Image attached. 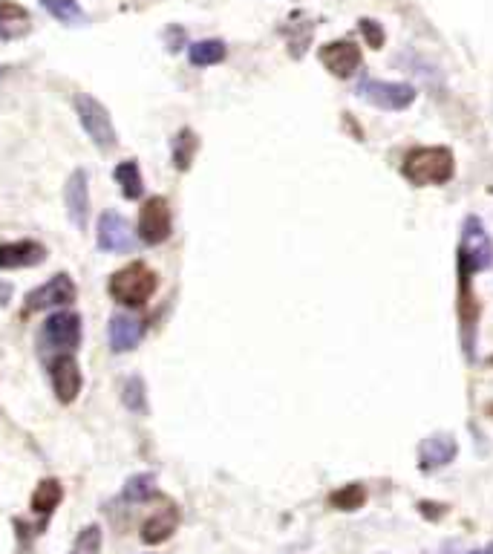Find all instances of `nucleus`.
<instances>
[{"instance_id": "19", "label": "nucleus", "mask_w": 493, "mask_h": 554, "mask_svg": "<svg viewBox=\"0 0 493 554\" xmlns=\"http://www.w3.org/2000/svg\"><path fill=\"white\" fill-rule=\"evenodd\" d=\"M113 179L122 185V194L127 200H139L145 194V182H142V171L133 159H127L122 165H116L113 171Z\"/></svg>"}, {"instance_id": "8", "label": "nucleus", "mask_w": 493, "mask_h": 554, "mask_svg": "<svg viewBox=\"0 0 493 554\" xmlns=\"http://www.w3.org/2000/svg\"><path fill=\"white\" fill-rule=\"evenodd\" d=\"M173 217L171 208H168V200L162 197H150L142 211H139V240L148 243V246H159L171 237Z\"/></svg>"}, {"instance_id": "27", "label": "nucleus", "mask_w": 493, "mask_h": 554, "mask_svg": "<svg viewBox=\"0 0 493 554\" xmlns=\"http://www.w3.org/2000/svg\"><path fill=\"white\" fill-rule=\"evenodd\" d=\"M358 29H361V35H364V41H367V47H372V50H381L384 47V29H381V24L378 21H372V18H361L358 21Z\"/></svg>"}, {"instance_id": "21", "label": "nucleus", "mask_w": 493, "mask_h": 554, "mask_svg": "<svg viewBox=\"0 0 493 554\" xmlns=\"http://www.w3.org/2000/svg\"><path fill=\"white\" fill-rule=\"evenodd\" d=\"M364 503H367V488H364L361 482H349V485L338 488V491L329 497V505L338 508V511H358Z\"/></svg>"}, {"instance_id": "7", "label": "nucleus", "mask_w": 493, "mask_h": 554, "mask_svg": "<svg viewBox=\"0 0 493 554\" xmlns=\"http://www.w3.org/2000/svg\"><path fill=\"white\" fill-rule=\"evenodd\" d=\"M96 240H99L101 252L110 254H127L139 246L136 231H133L130 223L124 220L122 214H116V211H104V214H101Z\"/></svg>"}, {"instance_id": "28", "label": "nucleus", "mask_w": 493, "mask_h": 554, "mask_svg": "<svg viewBox=\"0 0 493 554\" xmlns=\"http://www.w3.org/2000/svg\"><path fill=\"white\" fill-rule=\"evenodd\" d=\"M12 292H15V289H12V283L0 280V309H3V306H9V301H12Z\"/></svg>"}, {"instance_id": "6", "label": "nucleus", "mask_w": 493, "mask_h": 554, "mask_svg": "<svg viewBox=\"0 0 493 554\" xmlns=\"http://www.w3.org/2000/svg\"><path fill=\"white\" fill-rule=\"evenodd\" d=\"M38 341L52 355L73 353L81 344V318L75 312H55L38 332Z\"/></svg>"}, {"instance_id": "13", "label": "nucleus", "mask_w": 493, "mask_h": 554, "mask_svg": "<svg viewBox=\"0 0 493 554\" xmlns=\"http://www.w3.org/2000/svg\"><path fill=\"white\" fill-rule=\"evenodd\" d=\"M459 454V442L453 433H433L419 445V468L421 471H439L450 465Z\"/></svg>"}, {"instance_id": "16", "label": "nucleus", "mask_w": 493, "mask_h": 554, "mask_svg": "<svg viewBox=\"0 0 493 554\" xmlns=\"http://www.w3.org/2000/svg\"><path fill=\"white\" fill-rule=\"evenodd\" d=\"M176 529H179V511H176V505H165L162 511L150 514L148 520H145V526H142V540H145L148 546H156V543H165Z\"/></svg>"}, {"instance_id": "9", "label": "nucleus", "mask_w": 493, "mask_h": 554, "mask_svg": "<svg viewBox=\"0 0 493 554\" xmlns=\"http://www.w3.org/2000/svg\"><path fill=\"white\" fill-rule=\"evenodd\" d=\"M50 384L55 399L61 404H73L81 393V370H78V361L73 358V353H58L52 355L50 364Z\"/></svg>"}, {"instance_id": "15", "label": "nucleus", "mask_w": 493, "mask_h": 554, "mask_svg": "<svg viewBox=\"0 0 493 554\" xmlns=\"http://www.w3.org/2000/svg\"><path fill=\"white\" fill-rule=\"evenodd\" d=\"M107 338H110L113 353H130L145 338V327H142V321H136L130 315H113L110 327H107Z\"/></svg>"}, {"instance_id": "4", "label": "nucleus", "mask_w": 493, "mask_h": 554, "mask_svg": "<svg viewBox=\"0 0 493 554\" xmlns=\"http://www.w3.org/2000/svg\"><path fill=\"white\" fill-rule=\"evenodd\" d=\"M73 104L75 116H78V122L84 127V133L93 139V145L104 153L113 151V148L119 145V133H116V127H113V119H110L107 107H104L99 99L87 96V93H78Z\"/></svg>"}, {"instance_id": "17", "label": "nucleus", "mask_w": 493, "mask_h": 554, "mask_svg": "<svg viewBox=\"0 0 493 554\" xmlns=\"http://www.w3.org/2000/svg\"><path fill=\"white\" fill-rule=\"evenodd\" d=\"M64 500V488H61V482L58 479H44V482H38V488H35V494H32V514L35 517H41V520H50V514L61 505Z\"/></svg>"}, {"instance_id": "26", "label": "nucleus", "mask_w": 493, "mask_h": 554, "mask_svg": "<svg viewBox=\"0 0 493 554\" xmlns=\"http://www.w3.org/2000/svg\"><path fill=\"white\" fill-rule=\"evenodd\" d=\"M101 529L99 526H84V529L78 531V537H75L73 549L78 554H99L101 552Z\"/></svg>"}, {"instance_id": "18", "label": "nucleus", "mask_w": 493, "mask_h": 554, "mask_svg": "<svg viewBox=\"0 0 493 554\" xmlns=\"http://www.w3.org/2000/svg\"><path fill=\"white\" fill-rule=\"evenodd\" d=\"M225 55H228V47H225V41H220V38L197 41V44L188 47V61H191L194 67H202V70H205V67H214V64H222Z\"/></svg>"}, {"instance_id": "24", "label": "nucleus", "mask_w": 493, "mask_h": 554, "mask_svg": "<svg viewBox=\"0 0 493 554\" xmlns=\"http://www.w3.org/2000/svg\"><path fill=\"white\" fill-rule=\"evenodd\" d=\"M29 12L12 0H0V38H6V26H15V32H24Z\"/></svg>"}, {"instance_id": "3", "label": "nucleus", "mask_w": 493, "mask_h": 554, "mask_svg": "<svg viewBox=\"0 0 493 554\" xmlns=\"http://www.w3.org/2000/svg\"><path fill=\"white\" fill-rule=\"evenodd\" d=\"M459 275L473 277L479 275V272H485V269H491L493 263V243H491V234H488V228L485 223L476 217V214H470L465 217V226H462V243H459Z\"/></svg>"}, {"instance_id": "2", "label": "nucleus", "mask_w": 493, "mask_h": 554, "mask_svg": "<svg viewBox=\"0 0 493 554\" xmlns=\"http://www.w3.org/2000/svg\"><path fill=\"white\" fill-rule=\"evenodd\" d=\"M156 286H159V277H156V272H150L145 263H130V266H124V269H119L116 275L110 277V283H107L113 301L122 303L127 309L145 306V303L153 298Z\"/></svg>"}, {"instance_id": "10", "label": "nucleus", "mask_w": 493, "mask_h": 554, "mask_svg": "<svg viewBox=\"0 0 493 554\" xmlns=\"http://www.w3.org/2000/svg\"><path fill=\"white\" fill-rule=\"evenodd\" d=\"M75 301V283L70 275H52L47 283L32 289L26 295V312H44V309H58Z\"/></svg>"}, {"instance_id": "11", "label": "nucleus", "mask_w": 493, "mask_h": 554, "mask_svg": "<svg viewBox=\"0 0 493 554\" xmlns=\"http://www.w3.org/2000/svg\"><path fill=\"white\" fill-rule=\"evenodd\" d=\"M318 58L323 67L338 78H352L361 67V50L352 41H329L321 47Z\"/></svg>"}, {"instance_id": "22", "label": "nucleus", "mask_w": 493, "mask_h": 554, "mask_svg": "<svg viewBox=\"0 0 493 554\" xmlns=\"http://www.w3.org/2000/svg\"><path fill=\"white\" fill-rule=\"evenodd\" d=\"M156 494V477L153 474H136L124 485V500L127 503H145Z\"/></svg>"}, {"instance_id": "25", "label": "nucleus", "mask_w": 493, "mask_h": 554, "mask_svg": "<svg viewBox=\"0 0 493 554\" xmlns=\"http://www.w3.org/2000/svg\"><path fill=\"white\" fill-rule=\"evenodd\" d=\"M194 151H197V136L191 130H182L173 142V162L179 171L191 168V159H194Z\"/></svg>"}, {"instance_id": "23", "label": "nucleus", "mask_w": 493, "mask_h": 554, "mask_svg": "<svg viewBox=\"0 0 493 554\" xmlns=\"http://www.w3.org/2000/svg\"><path fill=\"white\" fill-rule=\"evenodd\" d=\"M122 402L127 404V410H133V413H148V396H145V381L139 376H130L124 381V393H122Z\"/></svg>"}, {"instance_id": "5", "label": "nucleus", "mask_w": 493, "mask_h": 554, "mask_svg": "<svg viewBox=\"0 0 493 554\" xmlns=\"http://www.w3.org/2000/svg\"><path fill=\"white\" fill-rule=\"evenodd\" d=\"M355 96L378 110H407L416 101V87L404 81H381V78H361Z\"/></svg>"}, {"instance_id": "20", "label": "nucleus", "mask_w": 493, "mask_h": 554, "mask_svg": "<svg viewBox=\"0 0 493 554\" xmlns=\"http://www.w3.org/2000/svg\"><path fill=\"white\" fill-rule=\"evenodd\" d=\"M41 6L50 12L55 21H61L64 26L87 24V12H84L75 0H41Z\"/></svg>"}, {"instance_id": "1", "label": "nucleus", "mask_w": 493, "mask_h": 554, "mask_svg": "<svg viewBox=\"0 0 493 554\" xmlns=\"http://www.w3.org/2000/svg\"><path fill=\"white\" fill-rule=\"evenodd\" d=\"M401 174L410 185L416 188H427V185H444L453 177V153L433 145V148H416L404 156Z\"/></svg>"}, {"instance_id": "30", "label": "nucleus", "mask_w": 493, "mask_h": 554, "mask_svg": "<svg viewBox=\"0 0 493 554\" xmlns=\"http://www.w3.org/2000/svg\"><path fill=\"white\" fill-rule=\"evenodd\" d=\"M70 554H78V552H75V549H73V552H70Z\"/></svg>"}, {"instance_id": "29", "label": "nucleus", "mask_w": 493, "mask_h": 554, "mask_svg": "<svg viewBox=\"0 0 493 554\" xmlns=\"http://www.w3.org/2000/svg\"><path fill=\"white\" fill-rule=\"evenodd\" d=\"M468 554H493V543L491 546H485V549H476V552H468Z\"/></svg>"}, {"instance_id": "12", "label": "nucleus", "mask_w": 493, "mask_h": 554, "mask_svg": "<svg viewBox=\"0 0 493 554\" xmlns=\"http://www.w3.org/2000/svg\"><path fill=\"white\" fill-rule=\"evenodd\" d=\"M64 202H67V217L78 231H87L90 220V185H87V171H73L64 188Z\"/></svg>"}, {"instance_id": "14", "label": "nucleus", "mask_w": 493, "mask_h": 554, "mask_svg": "<svg viewBox=\"0 0 493 554\" xmlns=\"http://www.w3.org/2000/svg\"><path fill=\"white\" fill-rule=\"evenodd\" d=\"M47 246L38 240H12L0 246V269H32L47 260Z\"/></svg>"}]
</instances>
